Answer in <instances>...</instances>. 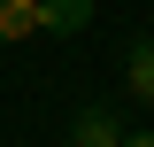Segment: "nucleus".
Here are the masks:
<instances>
[{"label":"nucleus","mask_w":154,"mask_h":147,"mask_svg":"<svg viewBox=\"0 0 154 147\" xmlns=\"http://www.w3.org/2000/svg\"><path fill=\"white\" fill-rule=\"evenodd\" d=\"M93 23V0H38V31H54V39H77Z\"/></svg>","instance_id":"1"},{"label":"nucleus","mask_w":154,"mask_h":147,"mask_svg":"<svg viewBox=\"0 0 154 147\" xmlns=\"http://www.w3.org/2000/svg\"><path fill=\"white\" fill-rule=\"evenodd\" d=\"M69 147H123V124H116L108 109H77V124H69Z\"/></svg>","instance_id":"2"},{"label":"nucleus","mask_w":154,"mask_h":147,"mask_svg":"<svg viewBox=\"0 0 154 147\" xmlns=\"http://www.w3.org/2000/svg\"><path fill=\"white\" fill-rule=\"evenodd\" d=\"M123 85L139 101H154V39H131V54H123Z\"/></svg>","instance_id":"3"},{"label":"nucleus","mask_w":154,"mask_h":147,"mask_svg":"<svg viewBox=\"0 0 154 147\" xmlns=\"http://www.w3.org/2000/svg\"><path fill=\"white\" fill-rule=\"evenodd\" d=\"M31 31H38V0H0V47H16Z\"/></svg>","instance_id":"4"},{"label":"nucleus","mask_w":154,"mask_h":147,"mask_svg":"<svg viewBox=\"0 0 154 147\" xmlns=\"http://www.w3.org/2000/svg\"><path fill=\"white\" fill-rule=\"evenodd\" d=\"M123 147H154V132H131V139H123Z\"/></svg>","instance_id":"5"}]
</instances>
